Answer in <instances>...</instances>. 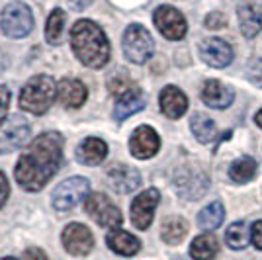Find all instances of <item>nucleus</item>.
Masks as SVG:
<instances>
[{
	"label": "nucleus",
	"mask_w": 262,
	"mask_h": 260,
	"mask_svg": "<svg viewBox=\"0 0 262 260\" xmlns=\"http://www.w3.org/2000/svg\"><path fill=\"white\" fill-rule=\"evenodd\" d=\"M219 254V241L213 233L198 235L190 245V256L194 260H213Z\"/></svg>",
	"instance_id": "nucleus-22"
},
{
	"label": "nucleus",
	"mask_w": 262,
	"mask_h": 260,
	"mask_svg": "<svg viewBox=\"0 0 262 260\" xmlns=\"http://www.w3.org/2000/svg\"><path fill=\"white\" fill-rule=\"evenodd\" d=\"M106 155H108V145L98 137H88L77 147V161L80 164H88V166H96V164L104 163Z\"/></svg>",
	"instance_id": "nucleus-20"
},
{
	"label": "nucleus",
	"mask_w": 262,
	"mask_h": 260,
	"mask_svg": "<svg viewBox=\"0 0 262 260\" xmlns=\"http://www.w3.org/2000/svg\"><path fill=\"white\" fill-rule=\"evenodd\" d=\"M63 145L65 139L57 131H45L33 139L16 163V182L28 192L41 190L63 163Z\"/></svg>",
	"instance_id": "nucleus-1"
},
{
	"label": "nucleus",
	"mask_w": 262,
	"mask_h": 260,
	"mask_svg": "<svg viewBox=\"0 0 262 260\" xmlns=\"http://www.w3.org/2000/svg\"><path fill=\"white\" fill-rule=\"evenodd\" d=\"M200 57L209 67L223 69L233 61V47L219 37H208L200 44Z\"/></svg>",
	"instance_id": "nucleus-14"
},
{
	"label": "nucleus",
	"mask_w": 262,
	"mask_h": 260,
	"mask_svg": "<svg viewBox=\"0 0 262 260\" xmlns=\"http://www.w3.org/2000/svg\"><path fill=\"white\" fill-rule=\"evenodd\" d=\"M225 24H227V20L221 12H213L206 18V28H209V30H221V28H225Z\"/></svg>",
	"instance_id": "nucleus-33"
},
{
	"label": "nucleus",
	"mask_w": 262,
	"mask_h": 260,
	"mask_svg": "<svg viewBox=\"0 0 262 260\" xmlns=\"http://www.w3.org/2000/svg\"><path fill=\"white\" fill-rule=\"evenodd\" d=\"M153 22L157 26V30L161 32L163 37L170 39V41H178L182 39L188 32V24L186 18L182 16V12H178L174 6H159L153 14Z\"/></svg>",
	"instance_id": "nucleus-10"
},
{
	"label": "nucleus",
	"mask_w": 262,
	"mask_h": 260,
	"mask_svg": "<svg viewBox=\"0 0 262 260\" xmlns=\"http://www.w3.org/2000/svg\"><path fill=\"white\" fill-rule=\"evenodd\" d=\"M65 20H67V16L61 8H55V10L49 14L47 26H45V39H47V44H51V45L61 44V39H63V30H65Z\"/></svg>",
	"instance_id": "nucleus-29"
},
{
	"label": "nucleus",
	"mask_w": 262,
	"mask_h": 260,
	"mask_svg": "<svg viewBox=\"0 0 262 260\" xmlns=\"http://www.w3.org/2000/svg\"><path fill=\"white\" fill-rule=\"evenodd\" d=\"M186 233H188V223H186L182 217H168V219H164L163 227H161V237H163L164 243H168V245H178V243H182L186 237Z\"/></svg>",
	"instance_id": "nucleus-26"
},
{
	"label": "nucleus",
	"mask_w": 262,
	"mask_h": 260,
	"mask_svg": "<svg viewBox=\"0 0 262 260\" xmlns=\"http://www.w3.org/2000/svg\"><path fill=\"white\" fill-rule=\"evenodd\" d=\"M84 211L98 225H102V227L116 229L120 227L121 221H123L120 207H116V204L106 194H102V192H94V194L86 196V200H84Z\"/></svg>",
	"instance_id": "nucleus-8"
},
{
	"label": "nucleus",
	"mask_w": 262,
	"mask_h": 260,
	"mask_svg": "<svg viewBox=\"0 0 262 260\" xmlns=\"http://www.w3.org/2000/svg\"><path fill=\"white\" fill-rule=\"evenodd\" d=\"M159 102H161V110L166 118L170 119H178L182 118L188 110V98L186 94L180 90L178 86H164L161 96H159Z\"/></svg>",
	"instance_id": "nucleus-18"
},
{
	"label": "nucleus",
	"mask_w": 262,
	"mask_h": 260,
	"mask_svg": "<svg viewBox=\"0 0 262 260\" xmlns=\"http://www.w3.org/2000/svg\"><path fill=\"white\" fill-rule=\"evenodd\" d=\"M225 241L233 250L247 249V245L251 243V229L247 225V221H235L233 225H229L225 233Z\"/></svg>",
	"instance_id": "nucleus-28"
},
{
	"label": "nucleus",
	"mask_w": 262,
	"mask_h": 260,
	"mask_svg": "<svg viewBox=\"0 0 262 260\" xmlns=\"http://www.w3.org/2000/svg\"><path fill=\"white\" fill-rule=\"evenodd\" d=\"M30 133H32V127H30L28 119L22 118L20 114L10 116L0 125V155L18 151L22 145L28 143Z\"/></svg>",
	"instance_id": "nucleus-9"
},
{
	"label": "nucleus",
	"mask_w": 262,
	"mask_h": 260,
	"mask_svg": "<svg viewBox=\"0 0 262 260\" xmlns=\"http://www.w3.org/2000/svg\"><path fill=\"white\" fill-rule=\"evenodd\" d=\"M202 100H204V104L209 106V108L225 110L233 104L235 94H233L231 88L221 84L219 80H206V84L202 88Z\"/></svg>",
	"instance_id": "nucleus-19"
},
{
	"label": "nucleus",
	"mask_w": 262,
	"mask_h": 260,
	"mask_svg": "<svg viewBox=\"0 0 262 260\" xmlns=\"http://www.w3.org/2000/svg\"><path fill=\"white\" fill-rule=\"evenodd\" d=\"M145 104H147V98H145V92H143L141 88L137 86L127 88L125 92H121L120 96H118L116 108H114V119L118 123H121V121H125L129 116L141 112L145 108Z\"/></svg>",
	"instance_id": "nucleus-15"
},
{
	"label": "nucleus",
	"mask_w": 262,
	"mask_h": 260,
	"mask_svg": "<svg viewBox=\"0 0 262 260\" xmlns=\"http://www.w3.org/2000/svg\"><path fill=\"white\" fill-rule=\"evenodd\" d=\"M161 149V137L159 133L149 127V125H141L133 131L129 139V151L135 159H151Z\"/></svg>",
	"instance_id": "nucleus-13"
},
{
	"label": "nucleus",
	"mask_w": 262,
	"mask_h": 260,
	"mask_svg": "<svg viewBox=\"0 0 262 260\" xmlns=\"http://www.w3.org/2000/svg\"><path fill=\"white\" fill-rule=\"evenodd\" d=\"M225 219V207L221 202H213L198 213V225L204 231H215Z\"/></svg>",
	"instance_id": "nucleus-25"
},
{
	"label": "nucleus",
	"mask_w": 262,
	"mask_h": 260,
	"mask_svg": "<svg viewBox=\"0 0 262 260\" xmlns=\"http://www.w3.org/2000/svg\"><path fill=\"white\" fill-rule=\"evenodd\" d=\"M106 243H108L110 249L121 256H135L141 250L139 239L133 237L131 233L123 231V229H112L106 237Z\"/></svg>",
	"instance_id": "nucleus-21"
},
{
	"label": "nucleus",
	"mask_w": 262,
	"mask_h": 260,
	"mask_svg": "<svg viewBox=\"0 0 262 260\" xmlns=\"http://www.w3.org/2000/svg\"><path fill=\"white\" fill-rule=\"evenodd\" d=\"M8 106H10V90L0 84V125L4 123V118H6Z\"/></svg>",
	"instance_id": "nucleus-32"
},
{
	"label": "nucleus",
	"mask_w": 262,
	"mask_h": 260,
	"mask_svg": "<svg viewBox=\"0 0 262 260\" xmlns=\"http://www.w3.org/2000/svg\"><path fill=\"white\" fill-rule=\"evenodd\" d=\"M254 121H256V125H258V127L262 129V110L258 112V114H256V116H254Z\"/></svg>",
	"instance_id": "nucleus-38"
},
{
	"label": "nucleus",
	"mask_w": 262,
	"mask_h": 260,
	"mask_svg": "<svg viewBox=\"0 0 262 260\" xmlns=\"http://www.w3.org/2000/svg\"><path fill=\"white\" fill-rule=\"evenodd\" d=\"M161 202V192L157 188H147L145 192H141L139 196H135V200L131 202V221L137 229H145L151 227L155 217V209Z\"/></svg>",
	"instance_id": "nucleus-11"
},
{
	"label": "nucleus",
	"mask_w": 262,
	"mask_h": 260,
	"mask_svg": "<svg viewBox=\"0 0 262 260\" xmlns=\"http://www.w3.org/2000/svg\"><path fill=\"white\" fill-rule=\"evenodd\" d=\"M190 127L192 133L196 135L200 143H211L215 139V121L208 118L206 114H196L190 119Z\"/></svg>",
	"instance_id": "nucleus-27"
},
{
	"label": "nucleus",
	"mask_w": 262,
	"mask_h": 260,
	"mask_svg": "<svg viewBox=\"0 0 262 260\" xmlns=\"http://www.w3.org/2000/svg\"><path fill=\"white\" fill-rule=\"evenodd\" d=\"M237 16H239L241 33L245 37L258 35V32H260L262 28V16L256 6H252V4H241L239 10H237Z\"/></svg>",
	"instance_id": "nucleus-23"
},
{
	"label": "nucleus",
	"mask_w": 262,
	"mask_h": 260,
	"mask_svg": "<svg viewBox=\"0 0 262 260\" xmlns=\"http://www.w3.org/2000/svg\"><path fill=\"white\" fill-rule=\"evenodd\" d=\"M57 94V84L49 75L32 76L20 92V108L33 116H43L51 108Z\"/></svg>",
	"instance_id": "nucleus-3"
},
{
	"label": "nucleus",
	"mask_w": 262,
	"mask_h": 260,
	"mask_svg": "<svg viewBox=\"0 0 262 260\" xmlns=\"http://www.w3.org/2000/svg\"><path fill=\"white\" fill-rule=\"evenodd\" d=\"M251 243L258 250H262V219L260 221H254L251 227Z\"/></svg>",
	"instance_id": "nucleus-34"
},
{
	"label": "nucleus",
	"mask_w": 262,
	"mask_h": 260,
	"mask_svg": "<svg viewBox=\"0 0 262 260\" xmlns=\"http://www.w3.org/2000/svg\"><path fill=\"white\" fill-rule=\"evenodd\" d=\"M71 45L78 61L88 69H102L110 61V41L98 24L78 20L71 30Z\"/></svg>",
	"instance_id": "nucleus-2"
},
{
	"label": "nucleus",
	"mask_w": 262,
	"mask_h": 260,
	"mask_svg": "<svg viewBox=\"0 0 262 260\" xmlns=\"http://www.w3.org/2000/svg\"><path fill=\"white\" fill-rule=\"evenodd\" d=\"M0 28L6 37L22 39L28 37L33 30V14L24 2H10L0 16Z\"/></svg>",
	"instance_id": "nucleus-6"
},
{
	"label": "nucleus",
	"mask_w": 262,
	"mask_h": 260,
	"mask_svg": "<svg viewBox=\"0 0 262 260\" xmlns=\"http://www.w3.org/2000/svg\"><path fill=\"white\" fill-rule=\"evenodd\" d=\"M69 2V6L73 8V10H84L86 6L92 4V0H67Z\"/></svg>",
	"instance_id": "nucleus-37"
},
{
	"label": "nucleus",
	"mask_w": 262,
	"mask_h": 260,
	"mask_svg": "<svg viewBox=\"0 0 262 260\" xmlns=\"http://www.w3.org/2000/svg\"><path fill=\"white\" fill-rule=\"evenodd\" d=\"M24 260H47L41 249H28L24 252Z\"/></svg>",
	"instance_id": "nucleus-36"
},
{
	"label": "nucleus",
	"mask_w": 262,
	"mask_h": 260,
	"mask_svg": "<svg viewBox=\"0 0 262 260\" xmlns=\"http://www.w3.org/2000/svg\"><path fill=\"white\" fill-rule=\"evenodd\" d=\"M108 182L118 194H129L141 186V174L127 164H114L108 170Z\"/></svg>",
	"instance_id": "nucleus-16"
},
{
	"label": "nucleus",
	"mask_w": 262,
	"mask_h": 260,
	"mask_svg": "<svg viewBox=\"0 0 262 260\" xmlns=\"http://www.w3.org/2000/svg\"><path fill=\"white\" fill-rule=\"evenodd\" d=\"M133 84H131L129 78H125V76H118V75H112L108 80V88L112 90V94H118L120 96L121 92H125L127 88H131Z\"/></svg>",
	"instance_id": "nucleus-31"
},
{
	"label": "nucleus",
	"mask_w": 262,
	"mask_h": 260,
	"mask_svg": "<svg viewBox=\"0 0 262 260\" xmlns=\"http://www.w3.org/2000/svg\"><path fill=\"white\" fill-rule=\"evenodd\" d=\"M121 47H123V55L127 57V61L135 65H143L153 57L155 41L151 33L147 32V28H143L141 24H131L123 33Z\"/></svg>",
	"instance_id": "nucleus-5"
},
{
	"label": "nucleus",
	"mask_w": 262,
	"mask_h": 260,
	"mask_svg": "<svg viewBox=\"0 0 262 260\" xmlns=\"http://www.w3.org/2000/svg\"><path fill=\"white\" fill-rule=\"evenodd\" d=\"M8 196H10V184H8L6 174L0 170V209L4 207L6 200H8Z\"/></svg>",
	"instance_id": "nucleus-35"
},
{
	"label": "nucleus",
	"mask_w": 262,
	"mask_h": 260,
	"mask_svg": "<svg viewBox=\"0 0 262 260\" xmlns=\"http://www.w3.org/2000/svg\"><path fill=\"white\" fill-rule=\"evenodd\" d=\"M57 98L65 108H80L86 102L88 90L77 78H63L57 84Z\"/></svg>",
	"instance_id": "nucleus-17"
},
{
	"label": "nucleus",
	"mask_w": 262,
	"mask_h": 260,
	"mask_svg": "<svg viewBox=\"0 0 262 260\" xmlns=\"http://www.w3.org/2000/svg\"><path fill=\"white\" fill-rule=\"evenodd\" d=\"M256 176V161L252 157H239L229 166V178L235 184H247Z\"/></svg>",
	"instance_id": "nucleus-24"
},
{
	"label": "nucleus",
	"mask_w": 262,
	"mask_h": 260,
	"mask_svg": "<svg viewBox=\"0 0 262 260\" xmlns=\"http://www.w3.org/2000/svg\"><path fill=\"white\" fill-rule=\"evenodd\" d=\"M88 190H90V182L86 178H82V176L67 178L53 190V196H51L53 207L59 211H69L75 206H78L82 200H86Z\"/></svg>",
	"instance_id": "nucleus-7"
},
{
	"label": "nucleus",
	"mask_w": 262,
	"mask_h": 260,
	"mask_svg": "<svg viewBox=\"0 0 262 260\" xmlns=\"http://www.w3.org/2000/svg\"><path fill=\"white\" fill-rule=\"evenodd\" d=\"M2 260H18V258H12V256H8V258H2Z\"/></svg>",
	"instance_id": "nucleus-39"
},
{
	"label": "nucleus",
	"mask_w": 262,
	"mask_h": 260,
	"mask_svg": "<svg viewBox=\"0 0 262 260\" xmlns=\"http://www.w3.org/2000/svg\"><path fill=\"white\" fill-rule=\"evenodd\" d=\"M172 184H174L176 194L180 196L182 200L196 202L208 192L209 178L208 174L196 164H184L174 172Z\"/></svg>",
	"instance_id": "nucleus-4"
},
{
	"label": "nucleus",
	"mask_w": 262,
	"mask_h": 260,
	"mask_svg": "<svg viewBox=\"0 0 262 260\" xmlns=\"http://www.w3.org/2000/svg\"><path fill=\"white\" fill-rule=\"evenodd\" d=\"M245 76L251 80L254 86L262 88V59L251 61V65L247 67V71H245Z\"/></svg>",
	"instance_id": "nucleus-30"
},
{
	"label": "nucleus",
	"mask_w": 262,
	"mask_h": 260,
	"mask_svg": "<svg viewBox=\"0 0 262 260\" xmlns=\"http://www.w3.org/2000/svg\"><path fill=\"white\" fill-rule=\"evenodd\" d=\"M63 247L69 254L86 256L94 247V237L90 229L84 227L82 223H71L63 231Z\"/></svg>",
	"instance_id": "nucleus-12"
}]
</instances>
